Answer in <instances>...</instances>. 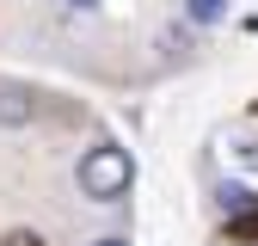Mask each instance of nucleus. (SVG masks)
Returning a JSON list of instances; mask_svg holds the SVG:
<instances>
[{
  "instance_id": "nucleus-8",
  "label": "nucleus",
  "mask_w": 258,
  "mask_h": 246,
  "mask_svg": "<svg viewBox=\"0 0 258 246\" xmlns=\"http://www.w3.org/2000/svg\"><path fill=\"white\" fill-rule=\"evenodd\" d=\"M252 31H258V19H252Z\"/></svg>"
},
{
  "instance_id": "nucleus-3",
  "label": "nucleus",
  "mask_w": 258,
  "mask_h": 246,
  "mask_svg": "<svg viewBox=\"0 0 258 246\" xmlns=\"http://www.w3.org/2000/svg\"><path fill=\"white\" fill-rule=\"evenodd\" d=\"M215 209H221V222H240V215L258 209V191L240 184V178H221V184H215Z\"/></svg>"
},
{
  "instance_id": "nucleus-2",
  "label": "nucleus",
  "mask_w": 258,
  "mask_h": 246,
  "mask_svg": "<svg viewBox=\"0 0 258 246\" xmlns=\"http://www.w3.org/2000/svg\"><path fill=\"white\" fill-rule=\"evenodd\" d=\"M31 117H37V99H31L25 86H13V80H0V130H25Z\"/></svg>"
},
{
  "instance_id": "nucleus-5",
  "label": "nucleus",
  "mask_w": 258,
  "mask_h": 246,
  "mask_svg": "<svg viewBox=\"0 0 258 246\" xmlns=\"http://www.w3.org/2000/svg\"><path fill=\"white\" fill-rule=\"evenodd\" d=\"M0 246H49L37 228H13V234H0Z\"/></svg>"
},
{
  "instance_id": "nucleus-1",
  "label": "nucleus",
  "mask_w": 258,
  "mask_h": 246,
  "mask_svg": "<svg viewBox=\"0 0 258 246\" xmlns=\"http://www.w3.org/2000/svg\"><path fill=\"white\" fill-rule=\"evenodd\" d=\"M74 178H80V191L92 203H123L129 191H136V154H129L123 142H92L80 154Z\"/></svg>"
},
{
  "instance_id": "nucleus-7",
  "label": "nucleus",
  "mask_w": 258,
  "mask_h": 246,
  "mask_svg": "<svg viewBox=\"0 0 258 246\" xmlns=\"http://www.w3.org/2000/svg\"><path fill=\"white\" fill-rule=\"evenodd\" d=\"M92 246H129V234H99Z\"/></svg>"
},
{
  "instance_id": "nucleus-4",
  "label": "nucleus",
  "mask_w": 258,
  "mask_h": 246,
  "mask_svg": "<svg viewBox=\"0 0 258 246\" xmlns=\"http://www.w3.org/2000/svg\"><path fill=\"white\" fill-rule=\"evenodd\" d=\"M228 13H234V0H184V19L190 25H221Z\"/></svg>"
},
{
  "instance_id": "nucleus-6",
  "label": "nucleus",
  "mask_w": 258,
  "mask_h": 246,
  "mask_svg": "<svg viewBox=\"0 0 258 246\" xmlns=\"http://www.w3.org/2000/svg\"><path fill=\"white\" fill-rule=\"evenodd\" d=\"M68 13H99V0H61Z\"/></svg>"
}]
</instances>
